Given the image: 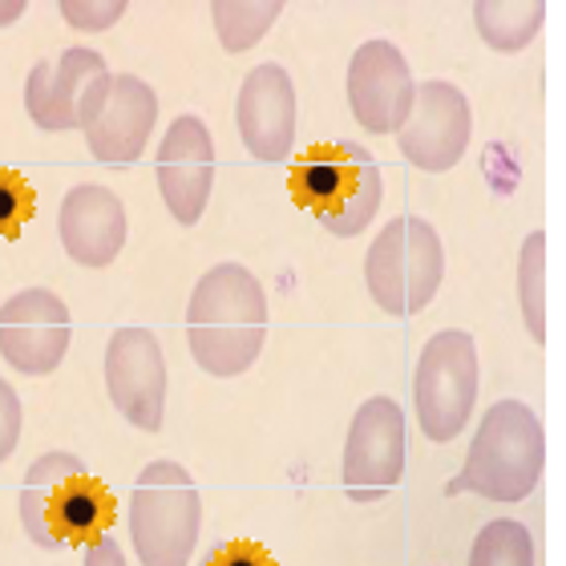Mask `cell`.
Instances as JSON below:
<instances>
[{"instance_id":"d4e9b609","label":"cell","mask_w":566,"mask_h":566,"mask_svg":"<svg viewBox=\"0 0 566 566\" xmlns=\"http://www.w3.org/2000/svg\"><path fill=\"white\" fill-rule=\"evenodd\" d=\"M17 441H21V397L0 377V461L12 458Z\"/></svg>"},{"instance_id":"484cf974","label":"cell","mask_w":566,"mask_h":566,"mask_svg":"<svg viewBox=\"0 0 566 566\" xmlns=\"http://www.w3.org/2000/svg\"><path fill=\"white\" fill-rule=\"evenodd\" d=\"M85 566H126V555H122L118 538H97V543L85 546Z\"/></svg>"},{"instance_id":"30bf717a","label":"cell","mask_w":566,"mask_h":566,"mask_svg":"<svg viewBox=\"0 0 566 566\" xmlns=\"http://www.w3.org/2000/svg\"><path fill=\"white\" fill-rule=\"evenodd\" d=\"M109 401L142 433H158L166 417V360L150 328H118L106 344Z\"/></svg>"},{"instance_id":"6da1fadb","label":"cell","mask_w":566,"mask_h":566,"mask_svg":"<svg viewBox=\"0 0 566 566\" xmlns=\"http://www.w3.org/2000/svg\"><path fill=\"white\" fill-rule=\"evenodd\" d=\"M268 340V295L243 263H214L190 292L187 344L202 373L227 380L248 373Z\"/></svg>"},{"instance_id":"4316f807","label":"cell","mask_w":566,"mask_h":566,"mask_svg":"<svg viewBox=\"0 0 566 566\" xmlns=\"http://www.w3.org/2000/svg\"><path fill=\"white\" fill-rule=\"evenodd\" d=\"M24 12V4L21 0H12V4H0V24H12L17 17Z\"/></svg>"},{"instance_id":"2e32d148","label":"cell","mask_w":566,"mask_h":566,"mask_svg":"<svg viewBox=\"0 0 566 566\" xmlns=\"http://www.w3.org/2000/svg\"><path fill=\"white\" fill-rule=\"evenodd\" d=\"M158 122V97L138 73H114L109 94L94 118L85 122V146L97 163L130 166L142 158Z\"/></svg>"},{"instance_id":"ffe728a7","label":"cell","mask_w":566,"mask_h":566,"mask_svg":"<svg viewBox=\"0 0 566 566\" xmlns=\"http://www.w3.org/2000/svg\"><path fill=\"white\" fill-rule=\"evenodd\" d=\"M470 566H534L531 531L514 518L485 522L478 538H473Z\"/></svg>"},{"instance_id":"5b68a950","label":"cell","mask_w":566,"mask_h":566,"mask_svg":"<svg viewBox=\"0 0 566 566\" xmlns=\"http://www.w3.org/2000/svg\"><path fill=\"white\" fill-rule=\"evenodd\" d=\"M202 526V502L178 461H150L130 494V538L142 566H190Z\"/></svg>"},{"instance_id":"7402d4cb","label":"cell","mask_w":566,"mask_h":566,"mask_svg":"<svg viewBox=\"0 0 566 566\" xmlns=\"http://www.w3.org/2000/svg\"><path fill=\"white\" fill-rule=\"evenodd\" d=\"M36 214V195L17 170H0V239H17Z\"/></svg>"},{"instance_id":"7c38bea8","label":"cell","mask_w":566,"mask_h":566,"mask_svg":"<svg viewBox=\"0 0 566 566\" xmlns=\"http://www.w3.org/2000/svg\"><path fill=\"white\" fill-rule=\"evenodd\" d=\"M417 82L392 41H365L348 61V106L368 134H397L413 109Z\"/></svg>"},{"instance_id":"8992f818","label":"cell","mask_w":566,"mask_h":566,"mask_svg":"<svg viewBox=\"0 0 566 566\" xmlns=\"http://www.w3.org/2000/svg\"><path fill=\"white\" fill-rule=\"evenodd\" d=\"M441 275H446V251H441L433 223H424L421 214L389 219V227L368 248V295L389 316H417L437 295Z\"/></svg>"},{"instance_id":"4fadbf2b","label":"cell","mask_w":566,"mask_h":566,"mask_svg":"<svg viewBox=\"0 0 566 566\" xmlns=\"http://www.w3.org/2000/svg\"><path fill=\"white\" fill-rule=\"evenodd\" d=\"M470 102L458 85L421 82L413 109L397 130V142H401V154L409 163L429 170V175H441V170H453L461 163V154L470 146Z\"/></svg>"},{"instance_id":"d6986e66","label":"cell","mask_w":566,"mask_h":566,"mask_svg":"<svg viewBox=\"0 0 566 566\" xmlns=\"http://www.w3.org/2000/svg\"><path fill=\"white\" fill-rule=\"evenodd\" d=\"M280 12V0H214L211 4L214 33H219L227 53H248L272 29Z\"/></svg>"},{"instance_id":"5bb4252c","label":"cell","mask_w":566,"mask_h":566,"mask_svg":"<svg viewBox=\"0 0 566 566\" xmlns=\"http://www.w3.org/2000/svg\"><path fill=\"white\" fill-rule=\"evenodd\" d=\"M214 182V142L207 122L195 114H178L158 146V190L166 211L182 227H195L207 211Z\"/></svg>"},{"instance_id":"ba28073f","label":"cell","mask_w":566,"mask_h":566,"mask_svg":"<svg viewBox=\"0 0 566 566\" xmlns=\"http://www.w3.org/2000/svg\"><path fill=\"white\" fill-rule=\"evenodd\" d=\"M109 65L97 49L73 45L57 57L36 61L24 77V109L49 134L85 130L109 94Z\"/></svg>"},{"instance_id":"e0dca14e","label":"cell","mask_w":566,"mask_h":566,"mask_svg":"<svg viewBox=\"0 0 566 566\" xmlns=\"http://www.w3.org/2000/svg\"><path fill=\"white\" fill-rule=\"evenodd\" d=\"M57 231L73 263H82V268H106L126 248L130 219H126V207H122V199L114 190L97 187V182H82V187H73L61 199Z\"/></svg>"},{"instance_id":"9a60e30c","label":"cell","mask_w":566,"mask_h":566,"mask_svg":"<svg viewBox=\"0 0 566 566\" xmlns=\"http://www.w3.org/2000/svg\"><path fill=\"white\" fill-rule=\"evenodd\" d=\"M239 138L260 163H283L295 146V85L292 73L268 61L243 77L235 102Z\"/></svg>"},{"instance_id":"cb8c5ba5","label":"cell","mask_w":566,"mask_h":566,"mask_svg":"<svg viewBox=\"0 0 566 566\" xmlns=\"http://www.w3.org/2000/svg\"><path fill=\"white\" fill-rule=\"evenodd\" d=\"M61 17L73 24V29H109V24L126 17V0H106V4H82V0H61Z\"/></svg>"},{"instance_id":"3957f363","label":"cell","mask_w":566,"mask_h":566,"mask_svg":"<svg viewBox=\"0 0 566 566\" xmlns=\"http://www.w3.org/2000/svg\"><path fill=\"white\" fill-rule=\"evenodd\" d=\"M546 465V437L543 421L531 405L497 401L485 409L478 437L470 441L465 465L453 482H446V494H478L485 502H522L531 497Z\"/></svg>"},{"instance_id":"277c9868","label":"cell","mask_w":566,"mask_h":566,"mask_svg":"<svg viewBox=\"0 0 566 566\" xmlns=\"http://www.w3.org/2000/svg\"><path fill=\"white\" fill-rule=\"evenodd\" d=\"M287 187H292V199L312 211L324 231L340 239L360 235L377 219L380 195H385L377 158L356 142H332L300 154Z\"/></svg>"},{"instance_id":"8fae6325","label":"cell","mask_w":566,"mask_h":566,"mask_svg":"<svg viewBox=\"0 0 566 566\" xmlns=\"http://www.w3.org/2000/svg\"><path fill=\"white\" fill-rule=\"evenodd\" d=\"M70 353V307L49 287H24L0 307V356L24 377H49Z\"/></svg>"},{"instance_id":"603a6c76","label":"cell","mask_w":566,"mask_h":566,"mask_svg":"<svg viewBox=\"0 0 566 566\" xmlns=\"http://www.w3.org/2000/svg\"><path fill=\"white\" fill-rule=\"evenodd\" d=\"M199 566H280L268 546L251 543V538H231V543H214L207 555H202Z\"/></svg>"},{"instance_id":"9c48e42d","label":"cell","mask_w":566,"mask_h":566,"mask_svg":"<svg viewBox=\"0 0 566 566\" xmlns=\"http://www.w3.org/2000/svg\"><path fill=\"white\" fill-rule=\"evenodd\" d=\"M405 473V413L392 397H368L344 441V494L368 506L397 490Z\"/></svg>"},{"instance_id":"7a4b0ae2","label":"cell","mask_w":566,"mask_h":566,"mask_svg":"<svg viewBox=\"0 0 566 566\" xmlns=\"http://www.w3.org/2000/svg\"><path fill=\"white\" fill-rule=\"evenodd\" d=\"M118 518V497L65 449L41 453L21 482V526L41 551L90 546Z\"/></svg>"},{"instance_id":"52a82bcc","label":"cell","mask_w":566,"mask_h":566,"mask_svg":"<svg viewBox=\"0 0 566 566\" xmlns=\"http://www.w3.org/2000/svg\"><path fill=\"white\" fill-rule=\"evenodd\" d=\"M478 405V348L461 328L437 332L421 348L413 373V409L421 433L446 446L465 429Z\"/></svg>"},{"instance_id":"44dd1931","label":"cell","mask_w":566,"mask_h":566,"mask_svg":"<svg viewBox=\"0 0 566 566\" xmlns=\"http://www.w3.org/2000/svg\"><path fill=\"white\" fill-rule=\"evenodd\" d=\"M518 304L526 316V328L538 344L546 340V235L534 231L522 243L518 255Z\"/></svg>"},{"instance_id":"ac0fdd59","label":"cell","mask_w":566,"mask_h":566,"mask_svg":"<svg viewBox=\"0 0 566 566\" xmlns=\"http://www.w3.org/2000/svg\"><path fill=\"white\" fill-rule=\"evenodd\" d=\"M546 21L543 0H478L473 4V24L490 49L497 53H518L538 36Z\"/></svg>"}]
</instances>
